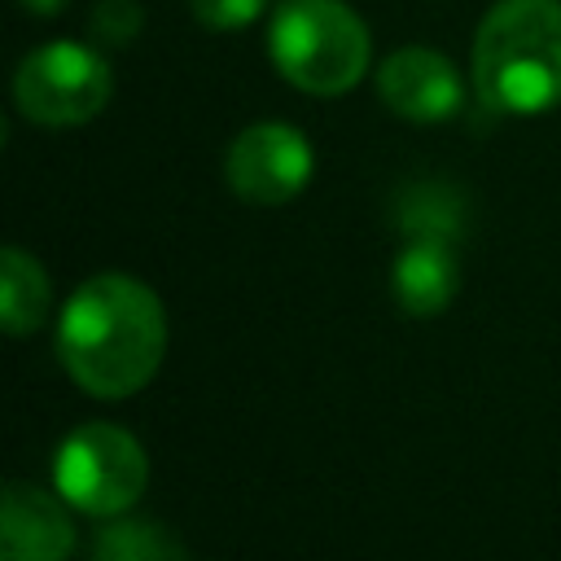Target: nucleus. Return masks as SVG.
I'll return each instance as SVG.
<instances>
[{
	"label": "nucleus",
	"instance_id": "1",
	"mask_svg": "<svg viewBox=\"0 0 561 561\" xmlns=\"http://www.w3.org/2000/svg\"><path fill=\"white\" fill-rule=\"evenodd\" d=\"M167 351L158 294L127 272L88 276L57 316V359L92 399L145 390Z\"/></svg>",
	"mask_w": 561,
	"mask_h": 561
},
{
	"label": "nucleus",
	"instance_id": "2",
	"mask_svg": "<svg viewBox=\"0 0 561 561\" xmlns=\"http://www.w3.org/2000/svg\"><path fill=\"white\" fill-rule=\"evenodd\" d=\"M478 96L500 114L561 105V0H500L473 39Z\"/></svg>",
	"mask_w": 561,
	"mask_h": 561
},
{
	"label": "nucleus",
	"instance_id": "3",
	"mask_svg": "<svg viewBox=\"0 0 561 561\" xmlns=\"http://www.w3.org/2000/svg\"><path fill=\"white\" fill-rule=\"evenodd\" d=\"M267 48L276 70L311 96H342L368 70V31L342 0H285L272 13Z\"/></svg>",
	"mask_w": 561,
	"mask_h": 561
},
{
	"label": "nucleus",
	"instance_id": "4",
	"mask_svg": "<svg viewBox=\"0 0 561 561\" xmlns=\"http://www.w3.org/2000/svg\"><path fill=\"white\" fill-rule=\"evenodd\" d=\"M53 482H57V495L79 513L118 517L140 500L149 482V460L140 438L127 434L123 425L88 421L61 438L53 460Z\"/></svg>",
	"mask_w": 561,
	"mask_h": 561
},
{
	"label": "nucleus",
	"instance_id": "5",
	"mask_svg": "<svg viewBox=\"0 0 561 561\" xmlns=\"http://www.w3.org/2000/svg\"><path fill=\"white\" fill-rule=\"evenodd\" d=\"M114 92L110 61L70 39H53L22 57L13 75L18 110L39 127H79L105 110Z\"/></svg>",
	"mask_w": 561,
	"mask_h": 561
},
{
	"label": "nucleus",
	"instance_id": "6",
	"mask_svg": "<svg viewBox=\"0 0 561 561\" xmlns=\"http://www.w3.org/2000/svg\"><path fill=\"white\" fill-rule=\"evenodd\" d=\"M311 171H316V153H311L307 136L289 123L245 127L228 145V158H224L228 188L254 206H280V202L298 197L307 188Z\"/></svg>",
	"mask_w": 561,
	"mask_h": 561
},
{
	"label": "nucleus",
	"instance_id": "7",
	"mask_svg": "<svg viewBox=\"0 0 561 561\" xmlns=\"http://www.w3.org/2000/svg\"><path fill=\"white\" fill-rule=\"evenodd\" d=\"M377 96L408 123H443L460 110L465 88L438 48H399L377 70Z\"/></svg>",
	"mask_w": 561,
	"mask_h": 561
},
{
	"label": "nucleus",
	"instance_id": "8",
	"mask_svg": "<svg viewBox=\"0 0 561 561\" xmlns=\"http://www.w3.org/2000/svg\"><path fill=\"white\" fill-rule=\"evenodd\" d=\"M75 526L48 491L35 482H9L0 504V561H66Z\"/></svg>",
	"mask_w": 561,
	"mask_h": 561
},
{
	"label": "nucleus",
	"instance_id": "9",
	"mask_svg": "<svg viewBox=\"0 0 561 561\" xmlns=\"http://www.w3.org/2000/svg\"><path fill=\"white\" fill-rule=\"evenodd\" d=\"M460 285V259L451 237H408L394 259V298L408 316H438Z\"/></svg>",
	"mask_w": 561,
	"mask_h": 561
},
{
	"label": "nucleus",
	"instance_id": "10",
	"mask_svg": "<svg viewBox=\"0 0 561 561\" xmlns=\"http://www.w3.org/2000/svg\"><path fill=\"white\" fill-rule=\"evenodd\" d=\"M53 302L48 289V272L39 267L35 254H26L22 245H9L0 254V324L13 337H26L44 324Z\"/></svg>",
	"mask_w": 561,
	"mask_h": 561
},
{
	"label": "nucleus",
	"instance_id": "11",
	"mask_svg": "<svg viewBox=\"0 0 561 561\" xmlns=\"http://www.w3.org/2000/svg\"><path fill=\"white\" fill-rule=\"evenodd\" d=\"M92 561H188V548L149 517H114L92 539Z\"/></svg>",
	"mask_w": 561,
	"mask_h": 561
},
{
	"label": "nucleus",
	"instance_id": "12",
	"mask_svg": "<svg viewBox=\"0 0 561 561\" xmlns=\"http://www.w3.org/2000/svg\"><path fill=\"white\" fill-rule=\"evenodd\" d=\"M399 228L408 237H460V193L438 184V180H421V184H408L399 193Z\"/></svg>",
	"mask_w": 561,
	"mask_h": 561
},
{
	"label": "nucleus",
	"instance_id": "13",
	"mask_svg": "<svg viewBox=\"0 0 561 561\" xmlns=\"http://www.w3.org/2000/svg\"><path fill=\"white\" fill-rule=\"evenodd\" d=\"M267 0H193V18L210 31H237L250 26L263 13Z\"/></svg>",
	"mask_w": 561,
	"mask_h": 561
},
{
	"label": "nucleus",
	"instance_id": "14",
	"mask_svg": "<svg viewBox=\"0 0 561 561\" xmlns=\"http://www.w3.org/2000/svg\"><path fill=\"white\" fill-rule=\"evenodd\" d=\"M105 39H131L140 31V9L131 0H105L96 9V22H92Z\"/></svg>",
	"mask_w": 561,
	"mask_h": 561
},
{
	"label": "nucleus",
	"instance_id": "15",
	"mask_svg": "<svg viewBox=\"0 0 561 561\" xmlns=\"http://www.w3.org/2000/svg\"><path fill=\"white\" fill-rule=\"evenodd\" d=\"M22 4H31L35 13H57L61 9V0H22Z\"/></svg>",
	"mask_w": 561,
	"mask_h": 561
}]
</instances>
